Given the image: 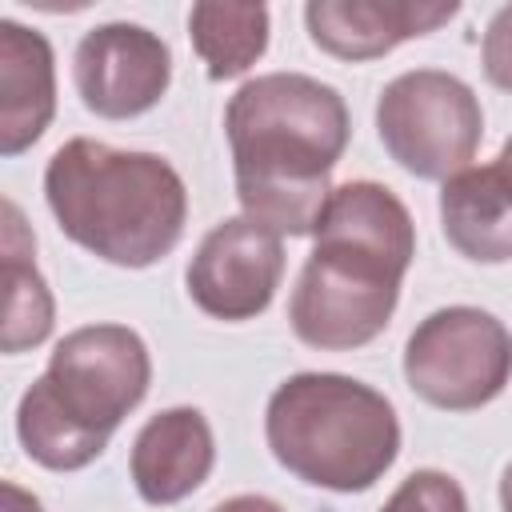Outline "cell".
I'll use <instances>...</instances> for the list:
<instances>
[{
	"mask_svg": "<svg viewBox=\"0 0 512 512\" xmlns=\"http://www.w3.org/2000/svg\"><path fill=\"white\" fill-rule=\"evenodd\" d=\"M44 200L72 244L116 268H152L164 260L188 220L184 180L164 156L88 136L52 152Z\"/></svg>",
	"mask_w": 512,
	"mask_h": 512,
	"instance_id": "3",
	"label": "cell"
},
{
	"mask_svg": "<svg viewBox=\"0 0 512 512\" xmlns=\"http://www.w3.org/2000/svg\"><path fill=\"white\" fill-rule=\"evenodd\" d=\"M224 132L244 216L280 240L312 236L332 196L328 172L352 136L344 96L304 72H268L236 88Z\"/></svg>",
	"mask_w": 512,
	"mask_h": 512,
	"instance_id": "1",
	"label": "cell"
},
{
	"mask_svg": "<svg viewBox=\"0 0 512 512\" xmlns=\"http://www.w3.org/2000/svg\"><path fill=\"white\" fill-rule=\"evenodd\" d=\"M212 512H284L276 500H268V496H256V492H244V496H232V500H224V504H216Z\"/></svg>",
	"mask_w": 512,
	"mask_h": 512,
	"instance_id": "19",
	"label": "cell"
},
{
	"mask_svg": "<svg viewBox=\"0 0 512 512\" xmlns=\"http://www.w3.org/2000/svg\"><path fill=\"white\" fill-rule=\"evenodd\" d=\"M480 64H484V76L500 92H512V4H504L488 20L484 44H480Z\"/></svg>",
	"mask_w": 512,
	"mask_h": 512,
	"instance_id": "18",
	"label": "cell"
},
{
	"mask_svg": "<svg viewBox=\"0 0 512 512\" xmlns=\"http://www.w3.org/2000/svg\"><path fill=\"white\" fill-rule=\"evenodd\" d=\"M16 436H20V448L28 452V460H36L40 468H52V472H80L108 448L104 436H96V432L80 428L72 416H64L40 380H32V388L16 404Z\"/></svg>",
	"mask_w": 512,
	"mask_h": 512,
	"instance_id": "16",
	"label": "cell"
},
{
	"mask_svg": "<svg viewBox=\"0 0 512 512\" xmlns=\"http://www.w3.org/2000/svg\"><path fill=\"white\" fill-rule=\"evenodd\" d=\"M188 36L196 56L208 64L212 80L244 76L268 48V8L264 4H192Z\"/></svg>",
	"mask_w": 512,
	"mask_h": 512,
	"instance_id": "15",
	"label": "cell"
},
{
	"mask_svg": "<svg viewBox=\"0 0 512 512\" xmlns=\"http://www.w3.org/2000/svg\"><path fill=\"white\" fill-rule=\"evenodd\" d=\"M496 164H500V168H504V172L512 176V136L504 140V148H500V156H496Z\"/></svg>",
	"mask_w": 512,
	"mask_h": 512,
	"instance_id": "22",
	"label": "cell"
},
{
	"mask_svg": "<svg viewBox=\"0 0 512 512\" xmlns=\"http://www.w3.org/2000/svg\"><path fill=\"white\" fill-rule=\"evenodd\" d=\"M500 512H512V460L500 472Z\"/></svg>",
	"mask_w": 512,
	"mask_h": 512,
	"instance_id": "21",
	"label": "cell"
},
{
	"mask_svg": "<svg viewBox=\"0 0 512 512\" xmlns=\"http://www.w3.org/2000/svg\"><path fill=\"white\" fill-rule=\"evenodd\" d=\"M456 12V4L428 0H312L304 8V24L320 52L360 64L388 56L412 36L436 32Z\"/></svg>",
	"mask_w": 512,
	"mask_h": 512,
	"instance_id": "10",
	"label": "cell"
},
{
	"mask_svg": "<svg viewBox=\"0 0 512 512\" xmlns=\"http://www.w3.org/2000/svg\"><path fill=\"white\" fill-rule=\"evenodd\" d=\"M440 224L464 260H512V176L500 164L456 172L440 188Z\"/></svg>",
	"mask_w": 512,
	"mask_h": 512,
	"instance_id": "13",
	"label": "cell"
},
{
	"mask_svg": "<svg viewBox=\"0 0 512 512\" xmlns=\"http://www.w3.org/2000/svg\"><path fill=\"white\" fill-rule=\"evenodd\" d=\"M52 112V44L16 20H0V152L20 156L24 148H32L52 124Z\"/></svg>",
	"mask_w": 512,
	"mask_h": 512,
	"instance_id": "12",
	"label": "cell"
},
{
	"mask_svg": "<svg viewBox=\"0 0 512 512\" xmlns=\"http://www.w3.org/2000/svg\"><path fill=\"white\" fill-rule=\"evenodd\" d=\"M40 384L64 416L108 440L148 396L152 356L148 344L124 324H84L56 344Z\"/></svg>",
	"mask_w": 512,
	"mask_h": 512,
	"instance_id": "7",
	"label": "cell"
},
{
	"mask_svg": "<svg viewBox=\"0 0 512 512\" xmlns=\"http://www.w3.org/2000/svg\"><path fill=\"white\" fill-rule=\"evenodd\" d=\"M380 512H468V496L448 472L420 468L388 496Z\"/></svg>",
	"mask_w": 512,
	"mask_h": 512,
	"instance_id": "17",
	"label": "cell"
},
{
	"mask_svg": "<svg viewBox=\"0 0 512 512\" xmlns=\"http://www.w3.org/2000/svg\"><path fill=\"white\" fill-rule=\"evenodd\" d=\"M216 464V440L200 408H164L132 440V484L140 500L164 508L192 496Z\"/></svg>",
	"mask_w": 512,
	"mask_h": 512,
	"instance_id": "11",
	"label": "cell"
},
{
	"mask_svg": "<svg viewBox=\"0 0 512 512\" xmlns=\"http://www.w3.org/2000/svg\"><path fill=\"white\" fill-rule=\"evenodd\" d=\"M32 248L36 240L28 236L20 208L8 200L4 204V352H24L48 340L52 320H56V304L52 292L44 284V276L32 264Z\"/></svg>",
	"mask_w": 512,
	"mask_h": 512,
	"instance_id": "14",
	"label": "cell"
},
{
	"mask_svg": "<svg viewBox=\"0 0 512 512\" xmlns=\"http://www.w3.org/2000/svg\"><path fill=\"white\" fill-rule=\"evenodd\" d=\"M376 132L388 156L416 180H452L480 148L484 112L460 76L416 68L384 84Z\"/></svg>",
	"mask_w": 512,
	"mask_h": 512,
	"instance_id": "5",
	"label": "cell"
},
{
	"mask_svg": "<svg viewBox=\"0 0 512 512\" xmlns=\"http://www.w3.org/2000/svg\"><path fill=\"white\" fill-rule=\"evenodd\" d=\"M72 80L88 112L104 120H132L164 100L172 80V52L156 32L140 24H96L76 44Z\"/></svg>",
	"mask_w": 512,
	"mask_h": 512,
	"instance_id": "9",
	"label": "cell"
},
{
	"mask_svg": "<svg viewBox=\"0 0 512 512\" xmlns=\"http://www.w3.org/2000/svg\"><path fill=\"white\" fill-rule=\"evenodd\" d=\"M312 236L288 304L292 332L320 352L364 348L396 312L416 256V224L392 188L348 180L332 188Z\"/></svg>",
	"mask_w": 512,
	"mask_h": 512,
	"instance_id": "2",
	"label": "cell"
},
{
	"mask_svg": "<svg viewBox=\"0 0 512 512\" xmlns=\"http://www.w3.org/2000/svg\"><path fill=\"white\" fill-rule=\"evenodd\" d=\"M4 512H44V508H40V500L32 492H24L20 484L4 480Z\"/></svg>",
	"mask_w": 512,
	"mask_h": 512,
	"instance_id": "20",
	"label": "cell"
},
{
	"mask_svg": "<svg viewBox=\"0 0 512 512\" xmlns=\"http://www.w3.org/2000/svg\"><path fill=\"white\" fill-rule=\"evenodd\" d=\"M404 380L432 408H484L512 380V332L472 304L436 308L404 344Z\"/></svg>",
	"mask_w": 512,
	"mask_h": 512,
	"instance_id": "6",
	"label": "cell"
},
{
	"mask_svg": "<svg viewBox=\"0 0 512 512\" xmlns=\"http://www.w3.org/2000/svg\"><path fill=\"white\" fill-rule=\"evenodd\" d=\"M284 276V244L248 216L220 220L196 248L184 280L188 296L212 320H256Z\"/></svg>",
	"mask_w": 512,
	"mask_h": 512,
	"instance_id": "8",
	"label": "cell"
},
{
	"mask_svg": "<svg viewBox=\"0 0 512 512\" xmlns=\"http://www.w3.org/2000/svg\"><path fill=\"white\" fill-rule=\"evenodd\" d=\"M264 436L280 468L328 492H364L400 456L392 400L340 372L288 376L268 400Z\"/></svg>",
	"mask_w": 512,
	"mask_h": 512,
	"instance_id": "4",
	"label": "cell"
}]
</instances>
